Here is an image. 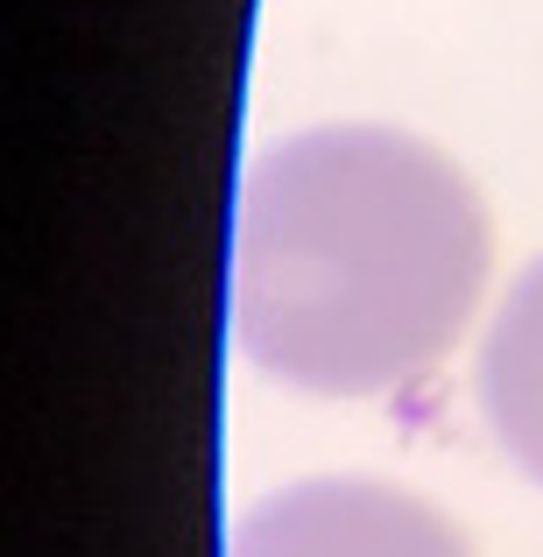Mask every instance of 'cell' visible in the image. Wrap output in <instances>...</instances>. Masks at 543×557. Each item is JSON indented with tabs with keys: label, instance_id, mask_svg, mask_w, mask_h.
<instances>
[{
	"label": "cell",
	"instance_id": "3957f363",
	"mask_svg": "<svg viewBox=\"0 0 543 557\" xmlns=\"http://www.w3.org/2000/svg\"><path fill=\"white\" fill-rule=\"evenodd\" d=\"M480 417L494 445L543 487V261L508 283L480 346Z\"/></svg>",
	"mask_w": 543,
	"mask_h": 557
},
{
	"label": "cell",
	"instance_id": "7a4b0ae2",
	"mask_svg": "<svg viewBox=\"0 0 543 557\" xmlns=\"http://www.w3.org/2000/svg\"><path fill=\"white\" fill-rule=\"evenodd\" d=\"M233 557H473L466 530L395 480H297L247 508Z\"/></svg>",
	"mask_w": 543,
	"mask_h": 557
},
{
	"label": "cell",
	"instance_id": "6da1fadb",
	"mask_svg": "<svg viewBox=\"0 0 543 557\" xmlns=\"http://www.w3.org/2000/svg\"><path fill=\"white\" fill-rule=\"evenodd\" d=\"M488 269V205L445 149L367 121L304 127L240 184L233 339L297 395H388L459 346Z\"/></svg>",
	"mask_w": 543,
	"mask_h": 557
}]
</instances>
